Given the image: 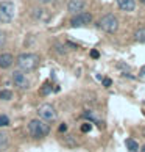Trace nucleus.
Here are the masks:
<instances>
[{"mask_svg": "<svg viewBox=\"0 0 145 152\" xmlns=\"http://www.w3.org/2000/svg\"><path fill=\"white\" fill-rule=\"evenodd\" d=\"M28 132L31 135V138L42 140L44 137L48 135L50 127H48V124H45V121H42V119H31L28 122Z\"/></svg>", "mask_w": 145, "mask_h": 152, "instance_id": "f257e3e1", "label": "nucleus"}, {"mask_svg": "<svg viewBox=\"0 0 145 152\" xmlns=\"http://www.w3.org/2000/svg\"><path fill=\"white\" fill-rule=\"evenodd\" d=\"M17 66H19V71L22 72H30L33 69H36L38 64H39V58L36 57L35 53H20L17 57Z\"/></svg>", "mask_w": 145, "mask_h": 152, "instance_id": "f03ea898", "label": "nucleus"}, {"mask_svg": "<svg viewBox=\"0 0 145 152\" xmlns=\"http://www.w3.org/2000/svg\"><path fill=\"white\" fill-rule=\"evenodd\" d=\"M98 27L106 33H115L117 28H119V20H117L114 14H105L98 20Z\"/></svg>", "mask_w": 145, "mask_h": 152, "instance_id": "7ed1b4c3", "label": "nucleus"}, {"mask_svg": "<svg viewBox=\"0 0 145 152\" xmlns=\"http://www.w3.org/2000/svg\"><path fill=\"white\" fill-rule=\"evenodd\" d=\"M14 18V3L9 0H3L0 2V22L8 24Z\"/></svg>", "mask_w": 145, "mask_h": 152, "instance_id": "20e7f679", "label": "nucleus"}, {"mask_svg": "<svg viewBox=\"0 0 145 152\" xmlns=\"http://www.w3.org/2000/svg\"><path fill=\"white\" fill-rule=\"evenodd\" d=\"M38 113L39 116H41V119L42 121H53L55 118H56V111H55V107L53 105H50V104H42L41 107H39V110H38Z\"/></svg>", "mask_w": 145, "mask_h": 152, "instance_id": "39448f33", "label": "nucleus"}, {"mask_svg": "<svg viewBox=\"0 0 145 152\" xmlns=\"http://www.w3.org/2000/svg\"><path fill=\"white\" fill-rule=\"evenodd\" d=\"M92 22V14L91 13H80V14H76L74 16V18L70 19V25L72 27H81V25H87V24H91Z\"/></svg>", "mask_w": 145, "mask_h": 152, "instance_id": "423d86ee", "label": "nucleus"}, {"mask_svg": "<svg viewBox=\"0 0 145 152\" xmlns=\"http://www.w3.org/2000/svg\"><path fill=\"white\" fill-rule=\"evenodd\" d=\"M13 83L20 89H28V86H30L28 78L25 77V74L22 71H14L13 72Z\"/></svg>", "mask_w": 145, "mask_h": 152, "instance_id": "0eeeda50", "label": "nucleus"}, {"mask_svg": "<svg viewBox=\"0 0 145 152\" xmlns=\"http://www.w3.org/2000/svg\"><path fill=\"white\" fill-rule=\"evenodd\" d=\"M84 7H86L84 0H69L67 10H69V13H72V14H80V13H83Z\"/></svg>", "mask_w": 145, "mask_h": 152, "instance_id": "6e6552de", "label": "nucleus"}, {"mask_svg": "<svg viewBox=\"0 0 145 152\" xmlns=\"http://www.w3.org/2000/svg\"><path fill=\"white\" fill-rule=\"evenodd\" d=\"M14 64V57L8 52L5 53H0V67L2 69H9L11 66Z\"/></svg>", "mask_w": 145, "mask_h": 152, "instance_id": "1a4fd4ad", "label": "nucleus"}, {"mask_svg": "<svg viewBox=\"0 0 145 152\" xmlns=\"http://www.w3.org/2000/svg\"><path fill=\"white\" fill-rule=\"evenodd\" d=\"M117 7L122 11H134L136 8V0H117Z\"/></svg>", "mask_w": 145, "mask_h": 152, "instance_id": "9d476101", "label": "nucleus"}, {"mask_svg": "<svg viewBox=\"0 0 145 152\" xmlns=\"http://www.w3.org/2000/svg\"><path fill=\"white\" fill-rule=\"evenodd\" d=\"M125 144H126V148H128V151H130V152H139V146H137L136 140L128 138L126 141H125Z\"/></svg>", "mask_w": 145, "mask_h": 152, "instance_id": "9b49d317", "label": "nucleus"}, {"mask_svg": "<svg viewBox=\"0 0 145 152\" xmlns=\"http://www.w3.org/2000/svg\"><path fill=\"white\" fill-rule=\"evenodd\" d=\"M134 39H136V41H139V42H145V27H141V28L136 30Z\"/></svg>", "mask_w": 145, "mask_h": 152, "instance_id": "f8f14e48", "label": "nucleus"}, {"mask_svg": "<svg viewBox=\"0 0 145 152\" xmlns=\"http://www.w3.org/2000/svg\"><path fill=\"white\" fill-rule=\"evenodd\" d=\"M50 93H52V85H50V82H45L41 86V89H39V94H41V96H47Z\"/></svg>", "mask_w": 145, "mask_h": 152, "instance_id": "ddd939ff", "label": "nucleus"}, {"mask_svg": "<svg viewBox=\"0 0 145 152\" xmlns=\"http://www.w3.org/2000/svg\"><path fill=\"white\" fill-rule=\"evenodd\" d=\"M11 99H13V91H9V89L0 91V100H11Z\"/></svg>", "mask_w": 145, "mask_h": 152, "instance_id": "4468645a", "label": "nucleus"}, {"mask_svg": "<svg viewBox=\"0 0 145 152\" xmlns=\"http://www.w3.org/2000/svg\"><path fill=\"white\" fill-rule=\"evenodd\" d=\"M36 19H48V14L45 13V10H35L33 11Z\"/></svg>", "mask_w": 145, "mask_h": 152, "instance_id": "2eb2a0df", "label": "nucleus"}, {"mask_svg": "<svg viewBox=\"0 0 145 152\" xmlns=\"http://www.w3.org/2000/svg\"><path fill=\"white\" fill-rule=\"evenodd\" d=\"M83 118H84V119H89V121H92V122H97V116L92 113V111H84V113H83Z\"/></svg>", "mask_w": 145, "mask_h": 152, "instance_id": "dca6fc26", "label": "nucleus"}, {"mask_svg": "<svg viewBox=\"0 0 145 152\" xmlns=\"http://www.w3.org/2000/svg\"><path fill=\"white\" fill-rule=\"evenodd\" d=\"M6 143H8V135L0 132V149H3L5 146H6Z\"/></svg>", "mask_w": 145, "mask_h": 152, "instance_id": "f3484780", "label": "nucleus"}, {"mask_svg": "<svg viewBox=\"0 0 145 152\" xmlns=\"http://www.w3.org/2000/svg\"><path fill=\"white\" fill-rule=\"evenodd\" d=\"M9 124V118L6 115H0V127H6Z\"/></svg>", "mask_w": 145, "mask_h": 152, "instance_id": "a211bd4d", "label": "nucleus"}, {"mask_svg": "<svg viewBox=\"0 0 145 152\" xmlns=\"http://www.w3.org/2000/svg\"><path fill=\"white\" fill-rule=\"evenodd\" d=\"M5 42H6V33H5V31H0V49L5 46Z\"/></svg>", "mask_w": 145, "mask_h": 152, "instance_id": "6ab92c4d", "label": "nucleus"}, {"mask_svg": "<svg viewBox=\"0 0 145 152\" xmlns=\"http://www.w3.org/2000/svg\"><path fill=\"white\" fill-rule=\"evenodd\" d=\"M91 130H92V126H91V124H89V122H84V124H83V126H81V132L87 133V132H91Z\"/></svg>", "mask_w": 145, "mask_h": 152, "instance_id": "aec40b11", "label": "nucleus"}, {"mask_svg": "<svg viewBox=\"0 0 145 152\" xmlns=\"http://www.w3.org/2000/svg\"><path fill=\"white\" fill-rule=\"evenodd\" d=\"M102 82H103V85L106 86V88H108V86H111V85H113V80H111V78H103Z\"/></svg>", "mask_w": 145, "mask_h": 152, "instance_id": "412c9836", "label": "nucleus"}, {"mask_svg": "<svg viewBox=\"0 0 145 152\" xmlns=\"http://www.w3.org/2000/svg\"><path fill=\"white\" fill-rule=\"evenodd\" d=\"M91 57H92V58H98V57H100V52H98V50H95V49L91 50Z\"/></svg>", "mask_w": 145, "mask_h": 152, "instance_id": "4be33fe9", "label": "nucleus"}, {"mask_svg": "<svg viewBox=\"0 0 145 152\" xmlns=\"http://www.w3.org/2000/svg\"><path fill=\"white\" fill-rule=\"evenodd\" d=\"M67 130V126H66V124H61L59 126V132H66Z\"/></svg>", "mask_w": 145, "mask_h": 152, "instance_id": "5701e85b", "label": "nucleus"}, {"mask_svg": "<svg viewBox=\"0 0 145 152\" xmlns=\"http://www.w3.org/2000/svg\"><path fill=\"white\" fill-rule=\"evenodd\" d=\"M39 2H42V3H50V2H53V0H39Z\"/></svg>", "mask_w": 145, "mask_h": 152, "instance_id": "b1692460", "label": "nucleus"}, {"mask_svg": "<svg viewBox=\"0 0 145 152\" xmlns=\"http://www.w3.org/2000/svg\"><path fill=\"white\" fill-rule=\"evenodd\" d=\"M141 75H145V67H142V69H141Z\"/></svg>", "mask_w": 145, "mask_h": 152, "instance_id": "393cba45", "label": "nucleus"}, {"mask_svg": "<svg viewBox=\"0 0 145 152\" xmlns=\"http://www.w3.org/2000/svg\"><path fill=\"white\" fill-rule=\"evenodd\" d=\"M139 2H141L142 5H145V0H139Z\"/></svg>", "mask_w": 145, "mask_h": 152, "instance_id": "a878e982", "label": "nucleus"}, {"mask_svg": "<svg viewBox=\"0 0 145 152\" xmlns=\"http://www.w3.org/2000/svg\"><path fill=\"white\" fill-rule=\"evenodd\" d=\"M141 152H145V146H144V148H142V149H141Z\"/></svg>", "mask_w": 145, "mask_h": 152, "instance_id": "bb28decb", "label": "nucleus"}]
</instances>
